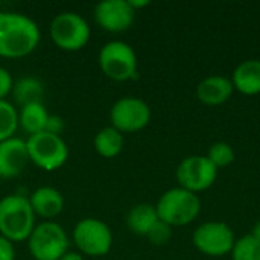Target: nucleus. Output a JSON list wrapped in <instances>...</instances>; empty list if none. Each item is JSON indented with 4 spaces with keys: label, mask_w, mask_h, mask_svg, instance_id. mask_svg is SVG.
<instances>
[{
    "label": "nucleus",
    "mask_w": 260,
    "mask_h": 260,
    "mask_svg": "<svg viewBox=\"0 0 260 260\" xmlns=\"http://www.w3.org/2000/svg\"><path fill=\"white\" fill-rule=\"evenodd\" d=\"M41 32L38 24L21 12H0V56L20 59L38 47Z\"/></svg>",
    "instance_id": "f257e3e1"
},
{
    "label": "nucleus",
    "mask_w": 260,
    "mask_h": 260,
    "mask_svg": "<svg viewBox=\"0 0 260 260\" xmlns=\"http://www.w3.org/2000/svg\"><path fill=\"white\" fill-rule=\"evenodd\" d=\"M37 216L30 207L29 198L9 193L0 198V236L12 244L27 241L34 227L37 225Z\"/></svg>",
    "instance_id": "f03ea898"
},
{
    "label": "nucleus",
    "mask_w": 260,
    "mask_h": 260,
    "mask_svg": "<svg viewBox=\"0 0 260 260\" xmlns=\"http://www.w3.org/2000/svg\"><path fill=\"white\" fill-rule=\"evenodd\" d=\"M158 219L169 227H184L192 224L201 213V200L197 193L183 187L166 190L155 204Z\"/></svg>",
    "instance_id": "7ed1b4c3"
},
{
    "label": "nucleus",
    "mask_w": 260,
    "mask_h": 260,
    "mask_svg": "<svg viewBox=\"0 0 260 260\" xmlns=\"http://www.w3.org/2000/svg\"><path fill=\"white\" fill-rule=\"evenodd\" d=\"M101 72L114 82H126L137 78V55L131 44L122 40L105 43L98 55Z\"/></svg>",
    "instance_id": "20e7f679"
},
{
    "label": "nucleus",
    "mask_w": 260,
    "mask_h": 260,
    "mask_svg": "<svg viewBox=\"0 0 260 260\" xmlns=\"http://www.w3.org/2000/svg\"><path fill=\"white\" fill-rule=\"evenodd\" d=\"M49 34L58 49L64 52H78L88 44L91 27L81 14L64 11L52 18Z\"/></svg>",
    "instance_id": "39448f33"
},
{
    "label": "nucleus",
    "mask_w": 260,
    "mask_h": 260,
    "mask_svg": "<svg viewBox=\"0 0 260 260\" xmlns=\"http://www.w3.org/2000/svg\"><path fill=\"white\" fill-rule=\"evenodd\" d=\"M26 242L34 260H59L69 251L67 232L55 221L37 224Z\"/></svg>",
    "instance_id": "423d86ee"
},
{
    "label": "nucleus",
    "mask_w": 260,
    "mask_h": 260,
    "mask_svg": "<svg viewBox=\"0 0 260 260\" xmlns=\"http://www.w3.org/2000/svg\"><path fill=\"white\" fill-rule=\"evenodd\" d=\"M29 161L38 169L53 172L62 168L69 158V146L61 136L47 131L29 136L26 139Z\"/></svg>",
    "instance_id": "0eeeda50"
},
{
    "label": "nucleus",
    "mask_w": 260,
    "mask_h": 260,
    "mask_svg": "<svg viewBox=\"0 0 260 260\" xmlns=\"http://www.w3.org/2000/svg\"><path fill=\"white\" fill-rule=\"evenodd\" d=\"M72 239L78 253L88 257H104L113 247L110 225L98 218H84L76 222Z\"/></svg>",
    "instance_id": "6e6552de"
},
{
    "label": "nucleus",
    "mask_w": 260,
    "mask_h": 260,
    "mask_svg": "<svg viewBox=\"0 0 260 260\" xmlns=\"http://www.w3.org/2000/svg\"><path fill=\"white\" fill-rule=\"evenodd\" d=\"M151 117V107L137 96H123L110 108L111 126L122 134H131L145 129L149 125Z\"/></svg>",
    "instance_id": "1a4fd4ad"
},
{
    "label": "nucleus",
    "mask_w": 260,
    "mask_h": 260,
    "mask_svg": "<svg viewBox=\"0 0 260 260\" xmlns=\"http://www.w3.org/2000/svg\"><path fill=\"white\" fill-rule=\"evenodd\" d=\"M193 247L204 256L224 257L232 253L236 236L230 225L221 221H209L198 225L192 235Z\"/></svg>",
    "instance_id": "9d476101"
},
{
    "label": "nucleus",
    "mask_w": 260,
    "mask_h": 260,
    "mask_svg": "<svg viewBox=\"0 0 260 260\" xmlns=\"http://www.w3.org/2000/svg\"><path fill=\"white\" fill-rule=\"evenodd\" d=\"M175 177L180 187L198 195L215 184L218 168L207 158V155H190L180 161Z\"/></svg>",
    "instance_id": "9b49d317"
},
{
    "label": "nucleus",
    "mask_w": 260,
    "mask_h": 260,
    "mask_svg": "<svg viewBox=\"0 0 260 260\" xmlns=\"http://www.w3.org/2000/svg\"><path fill=\"white\" fill-rule=\"evenodd\" d=\"M93 17L96 24L110 34L128 30L136 18V11L128 0H102L94 6Z\"/></svg>",
    "instance_id": "f8f14e48"
},
{
    "label": "nucleus",
    "mask_w": 260,
    "mask_h": 260,
    "mask_svg": "<svg viewBox=\"0 0 260 260\" xmlns=\"http://www.w3.org/2000/svg\"><path fill=\"white\" fill-rule=\"evenodd\" d=\"M29 163L26 140L11 137L0 142V178L9 180L20 177Z\"/></svg>",
    "instance_id": "ddd939ff"
},
{
    "label": "nucleus",
    "mask_w": 260,
    "mask_h": 260,
    "mask_svg": "<svg viewBox=\"0 0 260 260\" xmlns=\"http://www.w3.org/2000/svg\"><path fill=\"white\" fill-rule=\"evenodd\" d=\"M29 203L35 216L44 221H52L53 218L59 216L66 204L62 193L50 186H41L35 189L29 197Z\"/></svg>",
    "instance_id": "4468645a"
},
{
    "label": "nucleus",
    "mask_w": 260,
    "mask_h": 260,
    "mask_svg": "<svg viewBox=\"0 0 260 260\" xmlns=\"http://www.w3.org/2000/svg\"><path fill=\"white\" fill-rule=\"evenodd\" d=\"M235 88L232 84L230 78H225L222 75H212L204 78L198 85H197V98L201 104L209 105V107H216L225 104Z\"/></svg>",
    "instance_id": "2eb2a0df"
},
{
    "label": "nucleus",
    "mask_w": 260,
    "mask_h": 260,
    "mask_svg": "<svg viewBox=\"0 0 260 260\" xmlns=\"http://www.w3.org/2000/svg\"><path fill=\"white\" fill-rule=\"evenodd\" d=\"M233 88L244 96L260 94V59H245L233 70Z\"/></svg>",
    "instance_id": "dca6fc26"
},
{
    "label": "nucleus",
    "mask_w": 260,
    "mask_h": 260,
    "mask_svg": "<svg viewBox=\"0 0 260 260\" xmlns=\"http://www.w3.org/2000/svg\"><path fill=\"white\" fill-rule=\"evenodd\" d=\"M158 221L155 206L149 203H139L133 206L126 215V227L137 236H145Z\"/></svg>",
    "instance_id": "f3484780"
},
{
    "label": "nucleus",
    "mask_w": 260,
    "mask_h": 260,
    "mask_svg": "<svg viewBox=\"0 0 260 260\" xmlns=\"http://www.w3.org/2000/svg\"><path fill=\"white\" fill-rule=\"evenodd\" d=\"M49 111L46 110L43 102L29 104L20 107L18 110V128H21L27 137L46 131V125L49 120Z\"/></svg>",
    "instance_id": "a211bd4d"
},
{
    "label": "nucleus",
    "mask_w": 260,
    "mask_h": 260,
    "mask_svg": "<svg viewBox=\"0 0 260 260\" xmlns=\"http://www.w3.org/2000/svg\"><path fill=\"white\" fill-rule=\"evenodd\" d=\"M123 145H125L123 134L116 128H113L111 125L99 129L93 140L94 151L102 158H116L123 151Z\"/></svg>",
    "instance_id": "6ab92c4d"
},
{
    "label": "nucleus",
    "mask_w": 260,
    "mask_h": 260,
    "mask_svg": "<svg viewBox=\"0 0 260 260\" xmlns=\"http://www.w3.org/2000/svg\"><path fill=\"white\" fill-rule=\"evenodd\" d=\"M12 96H14V101L20 107L41 102L44 96V87L40 79L32 78V76H24L14 82Z\"/></svg>",
    "instance_id": "aec40b11"
},
{
    "label": "nucleus",
    "mask_w": 260,
    "mask_h": 260,
    "mask_svg": "<svg viewBox=\"0 0 260 260\" xmlns=\"http://www.w3.org/2000/svg\"><path fill=\"white\" fill-rule=\"evenodd\" d=\"M18 129V111L8 101H0V142H5L11 137H15Z\"/></svg>",
    "instance_id": "412c9836"
},
{
    "label": "nucleus",
    "mask_w": 260,
    "mask_h": 260,
    "mask_svg": "<svg viewBox=\"0 0 260 260\" xmlns=\"http://www.w3.org/2000/svg\"><path fill=\"white\" fill-rule=\"evenodd\" d=\"M232 260H260V242L251 235L236 239L230 253Z\"/></svg>",
    "instance_id": "4be33fe9"
},
{
    "label": "nucleus",
    "mask_w": 260,
    "mask_h": 260,
    "mask_svg": "<svg viewBox=\"0 0 260 260\" xmlns=\"http://www.w3.org/2000/svg\"><path fill=\"white\" fill-rule=\"evenodd\" d=\"M207 158L219 169V168H227L236 160L235 149L232 148L230 143L227 142H216L209 148Z\"/></svg>",
    "instance_id": "5701e85b"
},
{
    "label": "nucleus",
    "mask_w": 260,
    "mask_h": 260,
    "mask_svg": "<svg viewBox=\"0 0 260 260\" xmlns=\"http://www.w3.org/2000/svg\"><path fill=\"white\" fill-rule=\"evenodd\" d=\"M146 238L155 247L166 245L171 241V238H172V227H169L168 224H165L163 221L158 219L154 224V227L149 230V233L146 235Z\"/></svg>",
    "instance_id": "b1692460"
},
{
    "label": "nucleus",
    "mask_w": 260,
    "mask_h": 260,
    "mask_svg": "<svg viewBox=\"0 0 260 260\" xmlns=\"http://www.w3.org/2000/svg\"><path fill=\"white\" fill-rule=\"evenodd\" d=\"M12 87H14V81L11 73L0 66V101L6 99V96L12 93Z\"/></svg>",
    "instance_id": "393cba45"
},
{
    "label": "nucleus",
    "mask_w": 260,
    "mask_h": 260,
    "mask_svg": "<svg viewBox=\"0 0 260 260\" xmlns=\"http://www.w3.org/2000/svg\"><path fill=\"white\" fill-rule=\"evenodd\" d=\"M46 131L50 133V134L61 136V133L64 131V120L59 116L50 114L49 120H47V125H46Z\"/></svg>",
    "instance_id": "a878e982"
},
{
    "label": "nucleus",
    "mask_w": 260,
    "mask_h": 260,
    "mask_svg": "<svg viewBox=\"0 0 260 260\" xmlns=\"http://www.w3.org/2000/svg\"><path fill=\"white\" fill-rule=\"evenodd\" d=\"M0 260H15L14 244L0 236Z\"/></svg>",
    "instance_id": "bb28decb"
},
{
    "label": "nucleus",
    "mask_w": 260,
    "mask_h": 260,
    "mask_svg": "<svg viewBox=\"0 0 260 260\" xmlns=\"http://www.w3.org/2000/svg\"><path fill=\"white\" fill-rule=\"evenodd\" d=\"M59 260H85V257L82 254H79L78 251H70L69 250Z\"/></svg>",
    "instance_id": "cd10ccee"
},
{
    "label": "nucleus",
    "mask_w": 260,
    "mask_h": 260,
    "mask_svg": "<svg viewBox=\"0 0 260 260\" xmlns=\"http://www.w3.org/2000/svg\"><path fill=\"white\" fill-rule=\"evenodd\" d=\"M129 2V5H131V8L137 12L139 9H142V8H146L148 5H149V2L148 0H128Z\"/></svg>",
    "instance_id": "c85d7f7f"
},
{
    "label": "nucleus",
    "mask_w": 260,
    "mask_h": 260,
    "mask_svg": "<svg viewBox=\"0 0 260 260\" xmlns=\"http://www.w3.org/2000/svg\"><path fill=\"white\" fill-rule=\"evenodd\" d=\"M250 235H251L254 239H257V241L260 242V221H257V222H256V225L253 227V232H251Z\"/></svg>",
    "instance_id": "c756f323"
}]
</instances>
